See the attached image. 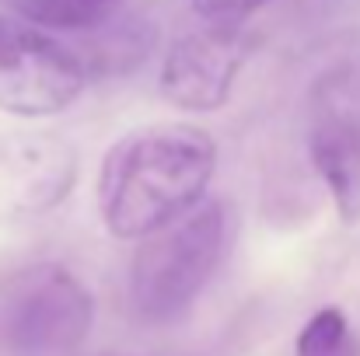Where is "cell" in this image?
<instances>
[{
	"mask_svg": "<svg viewBox=\"0 0 360 356\" xmlns=\"http://www.w3.org/2000/svg\"><path fill=\"white\" fill-rule=\"evenodd\" d=\"M217 168V143L189 122L122 136L98 171V210L116 237H143L193 210Z\"/></svg>",
	"mask_w": 360,
	"mask_h": 356,
	"instance_id": "6da1fadb",
	"label": "cell"
},
{
	"mask_svg": "<svg viewBox=\"0 0 360 356\" xmlns=\"http://www.w3.org/2000/svg\"><path fill=\"white\" fill-rule=\"evenodd\" d=\"M228 217L221 203H196L140 237L129 265V297L143 322L165 325L193 308L221 265Z\"/></svg>",
	"mask_w": 360,
	"mask_h": 356,
	"instance_id": "7a4b0ae2",
	"label": "cell"
},
{
	"mask_svg": "<svg viewBox=\"0 0 360 356\" xmlns=\"http://www.w3.org/2000/svg\"><path fill=\"white\" fill-rule=\"evenodd\" d=\"M95 318L88 286L63 265L21 272L0 304V346L11 356L74 353Z\"/></svg>",
	"mask_w": 360,
	"mask_h": 356,
	"instance_id": "3957f363",
	"label": "cell"
},
{
	"mask_svg": "<svg viewBox=\"0 0 360 356\" xmlns=\"http://www.w3.org/2000/svg\"><path fill=\"white\" fill-rule=\"evenodd\" d=\"M88 70L77 53L32 21L0 14V112L56 116L81 98Z\"/></svg>",
	"mask_w": 360,
	"mask_h": 356,
	"instance_id": "277c9868",
	"label": "cell"
},
{
	"mask_svg": "<svg viewBox=\"0 0 360 356\" xmlns=\"http://www.w3.org/2000/svg\"><path fill=\"white\" fill-rule=\"evenodd\" d=\"M308 154L347 224L360 220V60L329 67L308 95Z\"/></svg>",
	"mask_w": 360,
	"mask_h": 356,
	"instance_id": "5b68a950",
	"label": "cell"
},
{
	"mask_svg": "<svg viewBox=\"0 0 360 356\" xmlns=\"http://www.w3.org/2000/svg\"><path fill=\"white\" fill-rule=\"evenodd\" d=\"M252 49L255 39L245 21H203L172 42L161 67V95L189 112H217Z\"/></svg>",
	"mask_w": 360,
	"mask_h": 356,
	"instance_id": "8992f818",
	"label": "cell"
},
{
	"mask_svg": "<svg viewBox=\"0 0 360 356\" xmlns=\"http://www.w3.org/2000/svg\"><path fill=\"white\" fill-rule=\"evenodd\" d=\"M77 182V154L53 133L0 140V217L28 220L60 206Z\"/></svg>",
	"mask_w": 360,
	"mask_h": 356,
	"instance_id": "52a82bcc",
	"label": "cell"
},
{
	"mask_svg": "<svg viewBox=\"0 0 360 356\" xmlns=\"http://www.w3.org/2000/svg\"><path fill=\"white\" fill-rule=\"evenodd\" d=\"M84 39L74 46L77 60L84 63L88 77H120L136 70L158 46V25L150 18L136 14H112L91 32H81Z\"/></svg>",
	"mask_w": 360,
	"mask_h": 356,
	"instance_id": "ba28073f",
	"label": "cell"
},
{
	"mask_svg": "<svg viewBox=\"0 0 360 356\" xmlns=\"http://www.w3.org/2000/svg\"><path fill=\"white\" fill-rule=\"evenodd\" d=\"M11 7L39 28L91 32L112 14H120L122 0H11Z\"/></svg>",
	"mask_w": 360,
	"mask_h": 356,
	"instance_id": "9c48e42d",
	"label": "cell"
},
{
	"mask_svg": "<svg viewBox=\"0 0 360 356\" xmlns=\"http://www.w3.org/2000/svg\"><path fill=\"white\" fill-rule=\"evenodd\" d=\"M294 356H360V339L340 308H322L297 332Z\"/></svg>",
	"mask_w": 360,
	"mask_h": 356,
	"instance_id": "30bf717a",
	"label": "cell"
},
{
	"mask_svg": "<svg viewBox=\"0 0 360 356\" xmlns=\"http://www.w3.org/2000/svg\"><path fill=\"white\" fill-rule=\"evenodd\" d=\"M269 0H193L203 21H248Z\"/></svg>",
	"mask_w": 360,
	"mask_h": 356,
	"instance_id": "8fae6325",
	"label": "cell"
}]
</instances>
